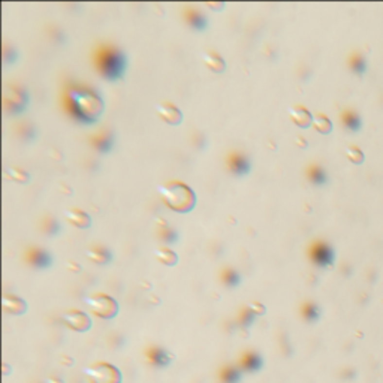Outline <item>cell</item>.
<instances>
[{
  "mask_svg": "<svg viewBox=\"0 0 383 383\" xmlns=\"http://www.w3.org/2000/svg\"><path fill=\"white\" fill-rule=\"evenodd\" d=\"M156 111L159 114V117L171 126H178L183 122L181 111L172 104H160L156 106Z\"/></svg>",
  "mask_w": 383,
  "mask_h": 383,
  "instance_id": "obj_10",
  "label": "cell"
},
{
  "mask_svg": "<svg viewBox=\"0 0 383 383\" xmlns=\"http://www.w3.org/2000/svg\"><path fill=\"white\" fill-rule=\"evenodd\" d=\"M227 168L232 172L235 177H244L247 175L252 169V163L248 160V157L243 153H231L226 159Z\"/></svg>",
  "mask_w": 383,
  "mask_h": 383,
  "instance_id": "obj_8",
  "label": "cell"
},
{
  "mask_svg": "<svg viewBox=\"0 0 383 383\" xmlns=\"http://www.w3.org/2000/svg\"><path fill=\"white\" fill-rule=\"evenodd\" d=\"M309 177H310L312 183H314V184H323L325 181H327V175H325V172L319 166H312L310 168Z\"/></svg>",
  "mask_w": 383,
  "mask_h": 383,
  "instance_id": "obj_30",
  "label": "cell"
},
{
  "mask_svg": "<svg viewBox=\"0 0 383 383\" xmlns=\"http://www.w3.org/2000/svg\"><path fill=\"white\" fill-rule=\"evenodd\" d=\"M2 304H3L5 313H8V314L20 316V314H24V313L27 312V304H26V301L21 299L20 296H17V295L5 294V295H3V299H2Z\"/></svg>",
  "mask_w": 383,
  "mask_h": 383,
  "instance_id": "obj_11",
  "label": "cell"
},
{
  "mask_svg": "<svg viewBox=\"0 0 383 383\" xmlns=\"http://www.w3.org/2000/svg\"><path fill=\"white\" fill-rule=\"evenodd\" d=\"M220 380L223 383H238L241 380V371L235 367H225L220 371Z\"/></svg>",
  "mask_w": 383,
  "mask_h": 383,
  "instance_id": "obj_23",
  "label": "cell"
},
{
  "mask_svg": "<svg viewBox=\"0 0 383 383\" xmlns=\"http://www.w3.org/2000/svg\"><path fill=\"white\" fill-rule=\"evenodd\" d=\"M62 320L68 328L76 332H87L91 328V319L88 317L87 313L80 310H70L65 313Z\"/></svg>",
  "mask_w": 383,
  "mask_h": 383,
  "instance_id": "obj_7",
  "label": "cell"
},
{
  "mask_svg": "<svg viewBox=\"0 0 383 383\" xmlns=\"http://www.w3.org/2000/svg\"><path fill=\"white\" fill-rule=\"evenodd\" d=\"M255 313L250 310V307H245L241 310L240 316H238V322L241 327H250V325H253V320H255Z\"/></svg>",
  "mask_w": 383,
  "mask_h": 383,
  "instance_id": "obj_29",
  "label": "cell"
},
{
  "mask_svg": "<svg viewBox=\"0 0 383 383\" xmlns=\"http://www.w3.org/2000/svg\"><path fill=\"white\" fill-rule=\"evenodd\" d=\"M27 261L37 270H45L52 265V258L42 248H30L27 252Z\"/></svg>",
  "mask_w": 383,
  "mask_h": 383,
  "instance_id": "obj_12",
  "label": "cell"
},
{
  "mask_svg": "<svg viewBox=\"0 0 383 383\" xmlns=\"http://www.w3.org/2000/svg\"><path fill=\"white\" fill-rule=\"evenodd\" d=\"M90 141H91V145L99 153H102V155H106V153H109L114 147V135L108 130H101V133L91 137Z\"/></svg>",
  "mask_w": 383,
  "mask_h": 383,
  "instance_id": "obj_13",
  "label": "cell"
},
{
  "mask_svg": "<svg viewBox=\"0 0 383 383\" xmlns=\"http://www.w3.org/2000/svg\"><path fill=\"white\" fill-rule=\"evenodd\" d=\"M91 312L101 319H114L119 314V302L109 295L98 294L87 299Z\"/></svg>",
  "mask_w": 383,
  "mask_h": 383,
  "instance_id": "obj_6",
  "label": "cell"
},
{
  "mask_svg": "<svg viewBox=\"0 0 383 383\" xmlns=\"http://www.w3.org/2000/svg\"><path fill=\"white\" fill-rule=\"evenodd\" d=\"M296 142H301V147H302V148L307 147V142H305L304 139H301V138H298V139H296Z\"/></svg>",
  "mask_w": 383,
  "mask_h": 383,
  "instance_id": "obj_34",
  "label": "cell"
},
{
  "mask_svg": "<svg viewBox=\"0 0 383 383\" xmlns=\"http://www.w3.org/2000/svg\"><path fill=\"white\" fill-rule=\"evenodd\" d=\"M29 93L23 87L9 84L3 88V106L11 116H18L27 109Z\"/></svg>",
  "mask_w": 383,
  "mask_h": 383,
  "instance_id": "obj_4",
  "label": "cell"
},
{
  "mask_svg": "<svg viewBox=\"0 0 383 383\" xmlns=\"http://www.w3.org/2000/svg\"><path fill=\"white\" fill-rule=\"evenodd\" d=\"M145 356H147V361L156 368H165V367L169 366L171 361H172V355L168 350H165L163 348H159V346L148 348L145 350Z\"/></svg>",
  "mask_w": 383,
  "mask_h": 383,
  "instance_id": "obj_9",
  "label": "cell"
},
{
  "mask_svg": "<svg viewBox=\"0 0 383 383\" xmlns=\"http://www.w3.org/2000/svg\"><path fill=\"white\" fill-rule=\"evenodd\" d=\"M204 63L209 70L214 72V73H223L226 70V63L217 52H205L204 54Z\"/></svg>",
  "mask_w": 383,
  "mask_h": 383,
  "instance_id": "obj_18",
  "label": "cell"
},
{
  "mask_svg": "<svg viewBox=\"0 0 383 383\" xmlns=\"http://www.w3.org/2000/svg\"><path fill=\"white\" fill-rule=\"evenodd\" d=\"M248 307H250V310L255 313V314H265V307L262 304H259V302H253V304H250L248 305Z\"/></svg>",
  "mask_w": 383,
  "mask_h": 383,
  "instance_id": "obj_33",
  "label": "cell"
},
{
  "mask_svg": "<svg viewBox=\"0 0 383 383\" xmlns=\"http://www.w3.org/2000/svg\"><path fill=\"white\" fill-rule=\"evenodd\" d=\"M289 116H291V120L294 122V124H296L298 127L301 129H307L312 123H313V116L312 112L304 108V106H295L289 111Z\"/></svg>",
  "mask_w": 383,
  "mask_h": 383,
  "instance_id": "obj_15",
  "label": "cell"
},
{
  "mask_svg": "<svg viewBox=\"0 0 383 383\" xmlns=\"http://www.w3.org/2000/svg\"><path fill=\"white\" fill-rule=\"evenodd\" d=\"M346 155H348L349 160L353 162V163H356V165H359V163L364 162L362 151H361L359 148H356V147H349V148L346 150Z\"/></svg>",
  "mask_w": 383,
  "mask_h": 383,
  "instance_id": "obj_31",
  "label": "cell"
},
{
  "mask_svg": "<svg viewBox=\"0 0 383 383\" xmlns=\"http://www.w3.org/2000/svg\"><path fill=\"white\" fill-rule=\"evenodd\" d=\"M18 132H20V135H21V138L26 141V142H32V141H35V138H36V129L32 126V124H29V123H26V124H21V127L18 129Z\"/></svg>",
  "mask_w": 383,
  "mask_h": 383,
  "instance_id": "obj_28",
  "label": "cell"
},
{
  "mask_svg": "<svg viewBox=\"0 0 383 383\" xmlns=\"http://www.w3.org/2000/svg\"><path fill=\"white\" fill-rule=\"evenodd\" d=\"M90 383H122V373L108 362H96L86 370Z\"/></svg>",
  "mask_w": 383,
  "mask_h": 383,
  "instance_id": "obj_5",
  "label": "cell"
},
{
  "mask_svg": "<svg viewBox=\"0 0 383 383\" xmlns=\"http://www.w3.org/2000/svg\"><path fill=\"white\" fill-rule=\"evenodd\" d=\"M66 219L68 222L78 227V229H88L91 226V217L83 211V209H78V208H73V209H68L66 211Z\"/></svg>",
  "mask_w": 383,
  "mask_h": 383,
  "instance_id": "obj_16",
  "label": "cell"
},
{
  "mask_svg": "<svg viewBox=\"0 0 383 383\" xmlns=\"http://www.w3.org/2000/svg\"><path fill=\"white\" fill-rule=\"evenodd\" d=\"M222 279H223L225 284H227L229 287H237V286L241 283V277H240V274H238L235 270H231V268H227V270L223 271Z\"/></svg>",
  "mask_w": 383,
  "mask_h": 383,
  "instance_id": "obj_26",
  "label": "cell"
},
{
  "mask_svg": "<svg viewBox=\"0 0 383 383\" xmlns=\"http://www.w3.org/2000/svg\"><path fill=\"white\" fill-rule=\"evenodd\" d=\"M87 258L93 262V263H98V265H106L112 261V253L109 248H105V247H96V248H91V250L87 252Z\"/></svg>",
  "mask_w": 383,
  "mask_h": 383,
  "instance_id": "obj_19",
  "label": "cell"
},
{
  "mask_svg": "<svg viewBox=\"0 0 383 383\" xmlns=\"http://www.w3.org/2000/svg\"><path fill=\"white\" fill-rule=\"evenodd\" d=\"M186 20L189 21V24L192 26V29H195L196 32H202L208 27V21H207V18L199 14L198 11H187L186 12Z\"/></svg>",
  "mask_w": 383,
  "mask_h": 383,
  "instance_id": "obj_20",
  "label": "cell"
},
{
  "mask_svg": "<svg viewBox=\"0 0 383 383\" xmlns=\"http://www.w3.org/2000/svg\"><path fill=\"white\" fill-rule=\"evenodd\" d=\"M42 229L44 232L48 235V237H55L59 235L60 231H62V225L59 223V220L54 219V217H48L44 220V225H42Z\"/></svg>",
  "mask_w": 383,
  "mask_h": 383,
  "instance_id": "obj_24",
  "label": "cell"
},
{
  "mask_svg": "<svg viewBox=\"0 0 383 383\" xmlns=\"http://www.w3.org/2000/svg\"><path fill=\"white\" fill-rule=\"evenodd\" d=\"M313 126L314 129L322 133V135H328V133L332 130V123L331 120L327 117V116H322V114H319V116H316L313 119Z\"/></svg>",
  "mask_w": 383,
  "mask_h": 383,
  "instance_id": "obj_22",
  "label": "cell"
},
{
  "mask_svg": "<svg viewBox=\"0 0 383 383\" xmlns=\"http://www.w3.org/2000/svg\"><path fill=\"white\" fill-rule=\"evenodd\" d=\"M312 258L319 265H328L332 261V252L328 245L325 244H316L312 248Z\"/></svg>",
  "mask_w": 383,
  "mask_h": 383,
  "instance_id": "obj_17",
  "label": "cell"
},
{
  "mask_svg": "<svg viewBox=\"0 0 383 383\" xmlns=\"http://www.w3.org/2000/svg\"><path fill=\"white\" fill-rule=\"evenodd\" d=\"M159 237L162 238L163 243H168V244H175L177 240H178V232L175 229H172L169 225H163L160 226V231H159Z\"/></svg>",
  "mask_w": 383,
  "mask_h": 383,
  "instance_id": "obj_25",
  "label": "cell"
},
{
  "mask_svg": "<svg viewBox=\"0 0 383 383\" xmlns=\"http://www.w3.org/2000/svg\"><path fill=\"white\" fill-rule=\"evenodd\" d=\"M263 367V359L259 353L256 352H247L241 356L240 361V368L248 373H256Z\"/></svg>",
  "mask_w": 383,
  "mask_h": 383,
  "instance_id": "obj_14",
  "label": "cell"
},
{
  "mask_svg": "<svg viewBox=\"0 0 383 383\" xmlns=\"http://www.w3.org/2000/svg\"><path fill=\"white\" fill-rule=\"evenodd\" d=\"M68 106L70 116L81 124H94L105 109L101 96L87 87H72L68 93Z\"/></svg>",
  "mask_w": 383,
  "mask_h": 383,
  "instance_id": "obj_1",
  "label": "cell"
},
{
  "mask_svg": "<svg viewBox=\"0 0 383 383\" xmlns=\"http://www.w3.org/2000/svg\"><path fill=\"white\" fill-rule=\"evenodd\" d=\"M8 174L11 175V178H12L14 181L21 183V184L29 183V180H30V175L27 174L26 171H23V169H20V168H9V169H8Z\"/></svg>",
  "mask_w": 383,
  "mask_h": 383,
  "instance_id": "obj_27",
  "label": "cell"
},
{
  "mask_svg": "<svg viewBox=\"0 0 383 383\" xmlns=\"http://www.w3.org/2000/svg\"><path fill=\"white\" fill-rule=\"evenodd\" d=\"M159 193L172 211L186 214L196 207L195 190L181 181H168L159 186Z\"/></svg>",
  "mask_w": 383,
  "mask_h": 383,
  "instance_id": "obj_2",
  "label": "cell"
},
{
  "mask_svg": "<svg viewBox=\"0 0 383 383\" xmlns=\"http://www.w3.org/2000/svg\"><path fill=\"white\" fill-rule=\"evenodd\" d=\"M96 68L99 73L104 76L106 81L116 83L124 76L126 68H127V59L123 51L112 48V47H104L99 48L96 52Z\"/></svg>",
  "mask_w": 383,
  "mask_h": 383,
  "instance_id": "obj_3",
  "label": "cell"
},
{
  "mask_svg": "<svg viewBox=\"0 0 383 383\" xmlns=\"http://www.w3.org/2000/svg\"><path fill=\"white\" fill-rule=\"evenodd\" d=\"M302 314H304V317L305 319H309V320H313V319H316L317 317V310H316V307L314 305H305L304 307V310H302Z\"/></svg>",
  "mask_w": 383,
  "mask_h": 383,
  "instance_id": "obj_32",
  "label": "cell"
},
{
  "mask_svg": "<svg viewBox=\"0 0 383 383\" xmlns=\"http://www.w3.org/2000/svg\"><path fill=\"white\" fill-rule=\"evenodd\" d=\"M155 255H156L157 261H159L162 265H166V266H175L177 262H178L177 253L169 250L168 247H160V248H157Z\"/></svg>",
  "mask_w": 383,
  "mask_h": 383,
  "instance_id": "obj_21",
  "label": "cell"
}]
</instances>
